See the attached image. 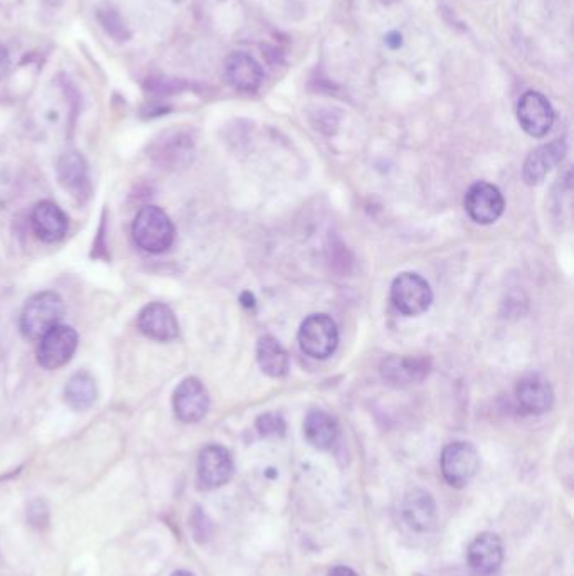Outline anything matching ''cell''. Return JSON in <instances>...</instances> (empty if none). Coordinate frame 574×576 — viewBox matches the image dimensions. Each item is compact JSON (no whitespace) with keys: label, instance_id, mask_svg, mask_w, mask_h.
<instances>
[{"label":"cell","instance_id":"7a4b0ae2","mask_svg":"<svg viewBox=\"0 0 574 576\" xmlns=\"http://www.w3.org/2000/svg\"><path fill=\"white\" fill-rule=\"evenodd\" d=\"M64 317V302L56 292H41L31 299L22 309L21 327L22 336L29 341L43 339L49 331L59 326Z\"/></svg>","mask_w":574,"mask_h":576},{"label":"cell","instance_id":"ffe728a7","mask_svg":"<svg viewBox=\"0 0 574 576\" xmlns=\"http://www.w3.org/2000/svg\"><path fill=\"white\" fill-rule=\"evenodd\" d=\"M256 359L261 371L270 378H283L290 369V359L282 344L272 336H263L256 346Z\"/></svg>","mask_w":574,"mask_h":576},{"label":"cell","instance_id":"7402d4cb","mask_svg":"<svg viewBox=\"0 0 574 576\" xmlns=\"http://www.w3.org/2000/svg\"><path fill=\"white\" fill-rule=\"evenodd\" d=\"M384 378L393 383L404 384L420 381L428 374L425 359L389 358L383 364Z\"/></svg>","mask_w":574,"mask_h":576},{"label":"cell","instance_id":"9c48e42d","mask_svg":"<svg viewBox=\"0 0 574 576\" xmlns=\"http://www.w3.org/2000/svg\"><path fill=\"white\" fill-rule=\"evenodd\" d=\"M233 472V457L229 454L228 448L221 445H208L202 448L197 459V477L204 489H218L228 484Z\"/></svg>","mask_w":574,"mask_h":576},{"label":"cell","instance_id":"7c38bea8","mask_svg":"<svg viewBox=\"0 0 574 576\" xmlns=\"http://www.w3.org/2000/svg\"><path fill=\"white\" fill-rule=\"evenodd\" d=\"M31 226L38 240L53 245L63 240L68 233L70 219L58 204L53 201H41L32 209Z\"/></svg>","mask_w":574,"mask_h":576},{"label":"cell","instance_id":"8992f818","mask_svg":"<svg viewBox=\"0 0 574 576\" xmlns=\"http://www.w3.org/2000/svg\"><path fill=\"white\" fill-rule=\"evenodd\" d=\"M78 341L80 339L73 327L61 326V324L54 327L53 331H49L43 339H39L38 351H36L39 366L48 371L63 368L75 356Z\"/></svg>","mask_w":574,"mask_h":576},{"label":"cell","instance_id":"cb8c5ba5","mask_svg":"<svg viewBox=\"0 0 574 576\" xmlns=\"http://www.w3.org/2000/svg\"><path fill=\"white\" fill-rule=\"evenodd\" d=\"M11 68V56L2 44H0V80L7 75V71Z\"/></svg>","mask_w":574,"mask_h":576},{"label":"cell","instance_id":"4fadbf2b","mask_svg":"<svg viewBox=\"0 0 574 576\" xmlns=\"http://www.w3.org/2000/svg\"><path fill=\"white\" fill-rule=\"evenodd\" d=\"M139 329L152 341L171 342L179 336V322L169 305L154 302L145 305L139 314Z\"/></svg>","mask_w":574,"mask_h":576},{"label":"cell","instance_id":"5b68a950","mask_svg":"<svg viewBox=\"0 0 574 576\" xmlns=\"http://www.w3.org/2000/svg\"><path fill=\"white\" fill-rule=\"evenodd\" d=\"M443 479L447 480L448 486L462 487L470 484L480 467V457L477 448L468 442L450 443L445 447L440 460Z\"/></svg>","mask_w":574,"mask_h":576},{"label":"cell","instance_id":"2e32d148","mask_svg":"<svg viewBox=\"0 0 574 576\" xmlns=\"http://www.w3.org/2000/svg\"><path fill=\"white\" fill-rule=\"evenodd\" d=\"M224 75L234 90L243 93H255L263 83L260 63L246 53L229 54L224 63Z\"/></svg>","mask_w":574,"mask_h":576},{"label":"cell","instance_id":"52a82bcc","mask_svg":"<svg viewBox=\"0 0 574 576\" xmlns=\"http://www.w3.org/2000/svg\"><path fill=\"white\" fill-rule=\"evenodd\" d=\"M517 120L527 135L534 139H543L553 127L554 110L543 93L527 91L517 105Z\"/></svg>","mask_w":574,"mask_h":576},{"label":"cell","instance_id":"44dd1931","mask_svg":"<svg viewBox=\"0 0 574 576\" xmlns=\"http://www.w3.org/2000/svg\"><path fill=\"white\" fill-rule=\"evenodd\" d=\"M98 398V388L95 379L85 371L76 373L64 388V400L73 410L85 411L93 406Z\"/></svg>","mask_w":574,"mask_h":576},{"label":"cell","instance_id":"9a60e30c","mask_svg":"<svg viewBox=\"0 0 574 576\" xmlns=\"http://www.w3.org/2000/svg\"><path fill=\"white\" fill-rule=\"evenodd\" d=\"M403 516L411 529L418 533H430L438 521L435 499L425 489H411L404 497Z\"/></svg>","mask_w":574,"mask_h":576},{"label":"cell","instance_id":"e0dca14e","mask_svg":"<svg viewBox=\"0 0 574 576\" xmlns=\"http://www.w3.org/2000/svg\"><path fill=\"white\" fill-rule=\"evenodd\" d=\"M566 154L564 140H553L549 144L541 145L539 149L529 154L522 169V177L529 186H536L546 179L549 172L558 166Z\"/></svg>","mask_w":574,"mask_h":576},{"label":"cell","instance_id":"5bb4252c","mask_svg":"<svg viewBox=\"0 0 574 576\" xmlns=\"http://www.w3.org/2000/svg\"><path fill=\"white\" fill-rule=\"evenodd\" d=\"M517 401L529 415H543L553 408L554 391L541 374H527L516 388Z\"/></svg>","mask_w":574,"mask_h":576},{"label":"cell","instance_id":"277c9868","mask_svg":"<svg viewBox=\"0 0 574 576\" xmlns=\"http://www.w3.org/2000/svg\"><path fill=\"white\" fill-rule=\"evenodd\" d=\"M391 300L403 315L413 317L430 309L433 292L430 283L418 273L404 272L394 278L391 285Z\"/></svg>","mask_w":574,"mask_h":576},{"label":"cell","instance_id":"d6986e66","mask_svg":"<svg viewBox=\"0 0 574 576\" xmlns=\"http://www.w3.org/2000/svg\"><path fill=\"white\" fill-rule=\"evenodd\" d=\"M303 432H305V438L312 447L319 448V450H329L337 442L339 425L329 413L322 410H312L305 418Z\"/></svg>","mask_w":574,"mask_h":576},{"label":"cell","instance_id":"484cf974","mask_svg":"<svg viewBox=\"0 0 574 576\" xmlns=\"http://www.w3.org/2000/svg\"><path fill=\"white\" fill-rule=\"evenodd\" d=\"M171 576H196V575H194V573H191V571L179 570V571H174V573H172Z\"/></svg>","mask_w":574,"mask_h":576},{"label":"cell","instance_id":"603a6c76","mask_svg":"<svg viewBox=\"0 0 574 576\" xmlns=\"http://www.w3.org/2000/svg\"><path fill=\"white\" fill-rule=\"evenodd\" d=\"M283 420L278 415H268L261 416L258 420V430H260L261 435H272V433H283Z\"/></svg>","mask_w":574,"mask_h":576},{"label":"cell","instance_id":"d4e9b609","mask_svg":"<svg viewBox=\"0 0 574 576\" xmlns=\"http://www.w3.org/2000/svg\"><path fill=\"white\" fill-rule=\"evenodd\" d=\"M327 576H359L356 571L347 568V566H335L327 573Z\"/></svg>","mask_w":574,"mask_h":576},{"label":"cell","instance_id":"ba28073f","mask_svg":"<svg viewBox=\"0 0 574 576\" xmlns=\"http://www.w3.org/2000/svg\"><path fill=\"white\" fill-rule=\"evenodd\" d=\"M505 203L499 187L489 182H475L465 194V209L475 223L492 224L504 213Z\"/></svg>","mask_w":574,"mask_h":576},{"label":"cell","instance_id":"ac0fdd59","mask_svg":"<svg viewBox=\"0 0 574 576\" xmlns=\"http://www.w3.org/2000/svg\"><path fill=\"white\" fill-rule=\"evenodd\" d=\"M58 179L61 186L70 192L75 198L85 199L90 196V177H88V167L83 157L78 152H66L59 159Z\"/></svg>","mask_w":574,"mask_h":576},{"label":"cell","instance_id":"6da1fadb","mask_svg":"<svg viewBox=\"0 0 574 576\" xmlns=\"http://www.w3.org/2000/svg\"><path fill=\"white\" fill-rule=\"evenodd\" d=\"M132 235L140 250L159 255L171 248L176 240V228L164 209L147 206L133 219Z\"/></svg>","mask_w":574,"mask_h":576},{"label":"cell","instance_id":"3957f363","mask_svg":"<svg viewBox=\"0 0 574 576\" xmlns=\"http://www.w3.org/2000/svg\"><path fill=\"white\" fill-rule=\"evenodd\" d=\"M298 344L307 356L327 359L334 354L339 344V331L329 315L314 314L303 320L298 331Z\"/></svg>","mask_w":574,"mask_h":576},{"label":"cell","instance_id":"30bf717a","mask_svg":"<svg viewBox=\"0 0 574 576\" xmlns=\"http://www.w3.org/2000/svg\"><path fill=\"white\" fill-rule=\"evenodd\" d=\"M467 563L477 576H495L504 563V543L494 533H482L470 543Z\"/></svg>","mask_w":574,"mask_h":576},{"label":"cell","instance_id":"8fae6325","mask_svg":"<svg viewBox=\"0 0 574 576\" xmlns=\"http://www.w3.org/2000/svg\"><path fill=\"white\" fill-rule=\"evenodd\" d=\"M174 413L182 423L201 422L208 415L209 395L197 378H186L177 386L172 398Z\"/></svg>","mask_w":574,"mask_h":576}]
</instances>
